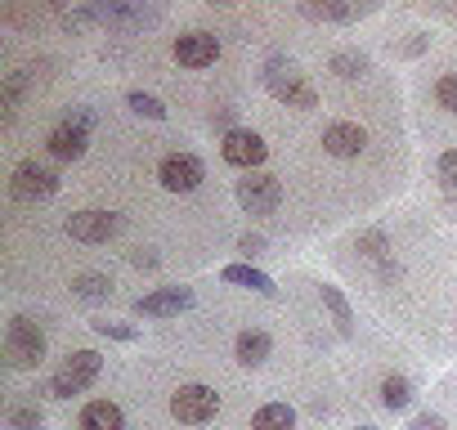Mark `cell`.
<instances>
[{"label":"cell","instance_id":"1","mask_svg":"<svg viewBox=\"0 0 457 430\" xmlns=\"http://www.w3.org/2000/svg\"><path fill=\"white\" fill-rule=\"evenodd\" d=\"M59 193V170L37 161V157H23L14 170H10V197L23 202V206H37V202H50Z\"/></svg>","mask_w":457,"mask_h":430},{"label":"cell","instance_id":"2","mask_svg":"<svg viewBox=\"0 0 457 430\" xmlns=\"http://www.w3.org/2000/svg\"><path fill=\"white\" fill-rule=\"evenodd\" d=\"M5 359H10V368H19V372H37V368L46 363V332H41L32 318L14 314L10 327H5Z\"/></svg>","mask_w":457,"mask_h":430},{"label":"cell","instance_id":"3","mask_svg":"<svg viewBox=\"0 0 457 430\" xmlns=\"http://www.w3.org/2000/svg\"><path fill=\"white\" fill-rule=\"evenodd\" d=\"M99 368H104V359H99L95 350H72V354L59 363V372L50 376L46 394H50V399H72V394H81V390L95 385Z\"/></svg>","mask_w":457,"mask_h":430},{"label":"cell","instance_id":"4","mask_svg":"<svg viewBox=\"0 0 457 430\" xmlns=\"http://www.w3.org/2000/svg\"><path fill=\"white\" fill-rule=\"evenodd\" d=\"M265 90L278 99V103H287V108H314L319 103V90L310 86V77L305 72H296L292 63H270L265 68Z\"/></svg>","mask_w":457,"mask_h":430},{"label":"cell","instance_id":"5","mask_svg":"<svg viewBox=\"0 0 457 430\" xmlns=\"http://www.w3.org/2000/svg\"><path fill=\"white\" fill-rule=\"evenodd\" d=\"M234 197L247 215H274L278 202H283V184L270 175V170H252L234 184Z\"/></svg>","mask_w":457,"mask_h":430},{"label":"cell","instance_id":"6","mask_svg":"<svg viewBox=\"0 0 457 430\" xmlns=\"http://www.w3.org/2000/svg\"><path fill=\"white\" fill-rule=\"evenodd\" d=\"M220 412V394L202 381H184L175 394H170V417L184 421V426H202Z\"/></svg>","mask_w":457,"mask_h":430},{"label":"cell","instance_id":"7","mask_svg":"<svg viewBox=\"0 0 457 430\" xmlns=\"http://www.w3.org/2000/svg\"><path fill=\"white\" fill-rule=\"evenodd\" d=\"M63 229H68L72 243L99 247V243H112V238L121 234V215H117V211H72Z\"/></svg>","mask_w":457,"mask_h":430},{"label":"cell","instance_id":"8","mask_svg":"<svg viewBox=\"0 0 457 430\" xmlns=\"http://www.w3.org/2000/svg\"><path fill=\"white\" fill-rule=\"evenodd\" d=\"M220 157L228 161V166H238V170H261L265 166V157H270V144L256 135V130H224V139H220Z\"/></svg>","mask_w":457,"mask_h":430},{"label":"cell","instance_id":"9","mask_svg":"<svg viewBox=\"0 0 457 430\" xmlns=\"http://www.w3.org/2000/svg\"><path fill=\"white\" fill-rule=\"evenodd\" d=\"M206 179V166L193 157V153H166L157 161V184L166 193H193L197 184Z\"/></svg>","mask_w":457,"mask_h":430},{"label":"cell","instance_id":"10","mask_svg":"<svg viewBox=\"0 0 457 430\" xmlns=\"http://www.w3.org/2000/svg\"><path fill=\"white\" fill-rule=\"evenodd\" d=\"M41 72H46V63H41V68L28 63V68H19V72H5V81H0V117H5V126L19 117V108H23V99L32 95V86H41Z\"/></svg>","mask_w":457,"mask_h":430},{"label":"cell","instance_id":"11","mask_svg":"<svg viewBox=\"0 0 457 430\" xmlns=\"http://www.w3.org/2000/svg\"><path fill=\"white\" fill-rule=\"evenodd\" d=\"M170 54H175V63L179 68H211L215 59H220V41L211 37V32H179L175 37V45H170Z\"/></svg>","mask_w":457,"mask_h":430},{"label":"cell","instance_id":"12","mask_svg":"<svg viewBox=\"0 0 457 430\" xmlns=\"http://www.w3.org/2000/svg\"><path fill=\"white\" fill-rule=\"evenodd\" d=\"M193 287H157V292H148V296H139L135 301V314L139 318H170V314H184V310H193Z\"/></svg>","mask_w":457,"mask_h":430},{"label":"cell","instance_id":"13","mask_svg":"<svg viewBox=\"0 0 457 430\" xmlns=\"http://www.w3.org/2000/svg\"><path fill=\"white\" fill-rule=\"evenodd\" d=\"M46 148H50V157H59V161H81L86 148H90V130L63 117V121L46 135Z\"/></svg>","mask_w":457,"mask_h":430},{"label":"cell","instance_id":"14","mask_svg":"<svg viewBox=\"0 0 457 430\" xmlns=\"http://www.w3.org/2000/svg\"><path fill=\"white\" fill-rule=\"evenodd\" d=\"M363 148H368V130H363L359 121H332V126L323 130V153H332V157H341V161L359 157Z\"/></svg>","mask_w":457,"mask_h":430},{"label":"cell","instance_id":"15","mask_svg":"<svg viewBox=\"0 0 457 430\" xmlns=\"http://www.w3.org/2000/svg\"><path fill=\"white\" fill-rule=\"evenodd\" d=\"M81 430H126V412L112 403V399H90L77 417Z\"/></svg>","mask_w":457,"mask_h":430},{"label":"cell","instance_id":"16","mask_svg":"<svg viewBox=\"0 0 457 430\" xmlns=\"http://www.w3.org/2000/svg\"><path fill=\"white\" fill-rule=\"evenodd\" d=\"M270 354H274V341H270V332H261V327H247V332H238V341H234V359H238L243 368H261Z\"/></svg>","mask_w":457,"mask_h":430},{"label":"cell","instance_id":"17","mask_svg":"<svg viewBox=\"0 0 457 430\" xmlns=\"http://www.w3.org/2000/svg\"><path fill=\"white\" fill-rule=\"evenodd\" d=\"M220 278L224 283H234V287H252V292H261V296H274L278 287H274V278L270 274H261L256 265H224L220 269Z\"/></svg>","mask_w":457,"mask_h":430},{"label":"cell","instance_id":"18","mask_svg":"<svg viewBox=\"0 0 457 430\" xmlns=\"http://www.w3.org/2000/svg\"><path fill=\"white\" fill-rule=\"evenodd\" d=\"M368 10L372 5H301V14L314 23H359Z\"/></svg>","mask_w":457,"mask_h":430},{"label":"cell","instance_id":"19","mask_svg":"<svg viewBox=\"0 0 457 430\" xmlns=\"http://www.w3.org/2000/svg\"><path fill=\"white\" fill-rule=\"evenodd\" d=\"M252 430H296V408L292 403H265V408H256Z\"/></svg>","mask_w":457,"mask_h":430},{"label":"cell","instance_id":"20","mask_svg":"<svg viewBox=\"0 0 457 430\" xmlns=\"http://www.w3.org/2000/svg\"><path fill=\"white\" fill-rule=\"evenodd\" d=\"M328 68H332V77H341V81H359V77L368 72V54H363V50H337V54L328 59Z\"/></svg>","mask_w":457,"mask_h":430},{"label":"cell","instance_id":"21","mask_svg":"<svg viewBox=\"0 0 457 430\" xmlns=\"http://www.w3.org/2000/svg\"><path fill=\"white\" fill-rule=\"evenodd\" d=\"M319 296H323V305H328V314H332L337 332H341V336H350V332H354V314H350V301L341 296V287H319Z\"/></svg>","mask_w":457,"mask_h":430},{"label":"cell","instance_id":"22","mask_svg":"<svg viewBox=\"0 0 457 430\" xmlns=\"http://www.w3.org/2000/svg\"><path fill=\"white\" fill-rule=\"evenodd\" d=\"M72 296H81V301H108L112 296V278L108 274H77L72 278Z\"/></svg>","mask_w":457,"mask_h":430},{"label":"cell","instance_id":"23","mask_svg":"<svg viewBox=\"0 0 457 430\" xmlns=\"http://www.w3.org/2000/svg\"><path fill=\"white\" fill-rule=\"evenodd\" d=\"M381 403H386L390 412L412 408V381H408V376H386V381H381Z\"/></svg>","mask_w":457,"mask_h":430},{"label":"cell","instance_id":"24","mask_svg":"<svg viewBox=\"0 0 457 430\" xmlns=\"http://www.w3.org/2000/svg\"><path fill=\"white\" fill-rule=\"evenodd\" d=\"M126 108H130L135 117H148V121H166V103H162L157 95H144V90H130V95H126Z\"/></svg>","mask_w":457,"mask_h":430},{"label":"cell","instance_id":"25","mask_svg":"<svg viewBox=\"0 0 457 430\" xmlns=\"http://www.w3.org/2000/svg\"><path fill=\"white\" fill-rule=\"evenodd\" d=\"M41 426H46L41 403H14L10 408V430H41Z\"/></svg>","mask_w":457,"mask_h":430},{"label":"cell","instance_id":"26","mask_svg":"<svg viewBox=\"0 0 457 430\" xmlns=\"http://www.w3.org/2000/svg\"><path fill=\"white\" fill-rule=\"evenodd\" d=\"M435 103H439L444 112H453V117H457V72H448V77H439V81H435Z\"/></svg>","mask_w":457,"mask_h":430},{"label":"cell","instance_id":"27","mask_svg":"<svg viewBox=\"0 0 457 430\" xmlns=\"http://www.w3.org/2000/svg\"><path fill=\"white\" fill-rule=\"evenodd\" d=\"M90 28H99V14H95V5L63 14V32H90Z\"/></svg>","mask_w":457,"mask_h":430},{"label":"cell","instance_id":"28","mask_svg":"<svg viewBox=\"0 0 457 430\" xmlns=\"http://www.w3.org/2000/svg\"><path fill=\"white\" fill-rule=\"evenodd\" d=\"M95 332L99 336H108V341H139V327H130V323H95Z\"/></svg>","mask_w":457,"mask_h":430},{"label":"cell","instance_id":"29","mask_svg":"<svg viewBox=\"0 0 457 430\" xmlns=\"http://www.w3.org/2000/svg\"><path fill=\"white\" fill-rule=\"evenodd\" d=\"M435 175L448 184V188H457V148H448V153H439V161H435Z\"/></svg>","mask_w":457,"mask_h":430},{"label":"cell","instance_id":"30","mask_svg":"<svg viewBox=\"0 0 457 430\" xmlns=\"http://www.w3.org/2000/svg\"><path fill=\"white\" fill-rule=\"evenodd\" d=\"M265 247H270V243H265L261 234H243V238H238V252H243L247 260H261V256H265Z\"/></svg>","mask_w":457,"mask_h":430},{"label":"cell","instance_id":"31","mask_svg":"<svg viewBox=\"0 0 457 430\" xmlns=\"http://www.w3.org/2000/svg\"><path fill=\"white\" fill-rule=\"evenodd\" d=\"M408 430H448V421H444L439 412H417V417L408 421Z\"/></svg>","mask_w":457,"mask_h":430},{"label":"cell","instance_id":"32","mask_svg":"<svg viewBox=\"0 0 457 430\" xmlns=\"http://www.w3.org/2000/svg\"><path fill=\"white\" fill-rule=\"evenodd\" d=\"M130 260H135L139 269H157V256H153V252H135Z\"/></svg>","mask_w":457,"mask_h":430},{"label":"cell","instance_id":"33","mask_svg":"<svg viewBox=\"0 0 457 430\" xmlns=\"http://www.w3.org/2000/svg\"><path fill=\"white\" fill-rule=\"evenodd\" d=\"M421 50H426V37H417V41H408V45H403V54H421Z\"/></svg>","mask_w":457,"mask_h":430},{"label":"cell","instance_id":"34","mask_svg":"<svg viewBox=\"0 0 457 430\" xmlns=\"http://www.w3.org/2000/svg\"><path fill=\"white\" fill-rule=\"evenodd\" d=\"M444 211H448V220H457V202H444Z\"/></svg>","mask_w":457,"mask_h":430},{"label":"cell","instance_id":"35","mask_svg":"<svg viewBox=\"0 0 457 430\" xmlns=\"http://www.w3.org/2000/svg\"><path fill=\"white\" fill-rule=\"evenodd\" d=\"M359 430H377V426H359Z\"/></svg>","mask_w":457,"mask_h":430}]
</instances>
